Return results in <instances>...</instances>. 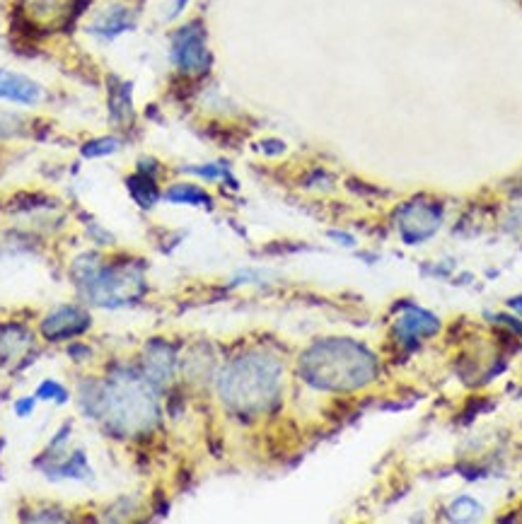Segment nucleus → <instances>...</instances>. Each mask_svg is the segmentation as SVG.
<instances>
[{"instance_id": "nucleus-11", "label": "nucleus", "mask_w": 522, "mask_h": 524, "mask_svg": "<svg viewBox=\"0 0 522 524\" xmlns=\"http://www.w3.org/2000/svg\"><path fill=\"white\" fill-rule=\"evenodd\" d=\"M119 148H121L119 136H100L87 141L83 148H80V153H83V157H87V160H100V157L119 153Z\"/></svg>"}, {"instance_id": "nucleus-8", "label": "nucleus", "mask_w": 522, "mask_h": 524, "mask_svg": "<svg viewBox=\"0 0 522 524\" xmlns=\"http://www.w3.org/2000/svg\"><path fill=\"white\" fill-rule=\"evenodd\" d=\"M126 186H129L131 199L143 208L155 206L160 199V191H158V184H155L153 174H145V172L131 174V177L126 179Z\"/></svg>"}, {"instance_id": "nucleus-3", "label": "nucleus", "mask_w": 522, "mask_h": 524, "mask_svg": "<svg viewBox=\"0 0 522 524\" xmlns=\"http://www.w3.org/2000/svg\"><path fill=\"white\" fill-rule=\"evenodd\" d=\"M278 387V368L264 360H245L225 377V399L240 409H261L274 399Z\"/></svg>"}, {"instance_id": "nucleus-4", "label": "nucleus", "mask_w": 522, "mask_h": 524, "mask_svg": "<svg viewBox=\"0 0 522 524\" xmlns=\"http://www.w3.org/2000/svg\"><path fill=\"white\" fill-rule=\"evenodd\" d=\"M170 58L179 73L201 75L211 68V51H208L206 29L199 20L182 25L172 34Z\"/></svg>"}, {"instance_id": "nucleus-12", "label": "nucleus", "mask_w": 522, "mask_h": 524, "mask_svg": "<svg viewBox=\"0 0 522 524\" xmlns=\"http://www.w3.org/2000/svg\"><path fill=\"white\" fill-rule=\"evenodd\" d=\"M37 399L58 401V404H63V401H68V392H66V387H61V384H58V382L46 380V382L39 384Z\"/></svg>"}, {"instance_id": "nucleus-14", "label": "nucleus", "mask_w": 522, "mask_h": 524, "mask_svg": "<svg viewBox=\"0 0 522 524\" xmlns=\"http://www.w3.org/2000/svg\"><path fill=\"white\" fill-rule=\"evenodd\" d=\"M191 172H196V174H201V177H206V179H218V177H223V170H220L218 165H208V167H196V170H191Z\"/></svg>"}, {"instance_id": "nucleus-7", "label": "nucleus", "mask_w": 522, "mask_h": 524, "mask_svg": "<svg viewBox=\"0 0 522 524\" xmlns=\"http://www.w3.org/2000/svg\"><path fill=\"white\" fill-rule=\"evenodd\" d=\"M0 100L34 107L44 100V87L27 75L0 68Z\"/></svg>"}, {"instance_id": "nucleus-13", "label": "nucleus", "mask_w": 522, "mask_h": 524, "mask_svg": "<svg viewBox=\"0 0 522 524\" xmlns=\"http://www.w3.org/2000/svg\"><path fill=\"white\" fill-rule=\"evenodd\" d=\"M34 404H37V399L34 397H27V399H20V401H15V413L20 418H27L29 413L34 411Z\"/></svg>"}, {"instance_id": "nucleus-2", "label": "nucleus", "mask_w": 522, "mask_h": 524, "mask_svg": "<svg viewBox=\"0 0 522 524\" xmlns=\"http://www.w3.org/2000/svg\"><path fill=\"white\" fill-rule=\"evenodd\" d=\"M95 413H107L109 423L119 430L148 428L155 418L153 394L138 380H121L97 397Z\"/></svg>"}, {"instance_id": "nucleus-6", "label": "nucleus", "mask_w": 522, "mask_h": 524, "mask_svg": "<svg viewBox=\"0 0 522 524\" xmlns=\"http://www.w3.org/2000/svg\"><path fill=\"white\" fill-rule=\"evenodd\" d=\"M90 326V317L78 307H58L42 322V334L49 341H66L80 336Z\"/></svg>"}, {"instance_id": "nucleus-10", "label": "nucleus", "mask_w": 522, "mask_h": 524, "mask_svg": "<svg viewBox=\"0 0 522 524\" xmlns=\"http://www.w3.org/2000/svg\"><path fill=\"white\" fill-rule=\"evenodd\" d=\"M167 201L191 203V206H211V196L196 184H174L172 189H167Z\"/></svg>"}, {"instance_id": "nucleus-1", "label": "nucleus", "mask_w": 522, "mask_h": 524, "mask_svg": "<svg viewBox=\"0 0 522 524\" xmlns=\"http://www.w3.org/2000/svg\"><path fill=\"white\" fill-rule=\"evenodd\" d=\"M303 365L307 370V380L329 389L358 387L373 372L368 355L353 343L344 341L319 343L315 351L303 360Z\"/></svg>"}, {"instance_id": "nucleus-5", "label": "nucleus", "mask_w": 522, "mask_h": 524, "mask_svg": "<svg viewBox=\"0 0 522 524\" xmlns=\"http://www.w3.org/2000/svg\"><path fill=\"white\" fill-rule=\"evenodd\" d=\"M136 27V15L129 5H107L100 13L92 17L90 22V34L92 37L102 39V42H114L121 34L131 32Z\"/></svg>"}, {"instance_id": "nucleus-9", "label": "nucleus", "mask_w": 522, "mask_h": 524, "mask_svg": "<svg viewBox=\"0 0 522 524\" xmlns=\"http://www.w3.org/2000/svg\"><path fill=\"white\" fill-rule=\"evenodd\" d=\"M131 114H133L131 85L114 83V87H109V116L114 119V124H124Z\"/></svg>"}]
</instances>
